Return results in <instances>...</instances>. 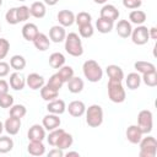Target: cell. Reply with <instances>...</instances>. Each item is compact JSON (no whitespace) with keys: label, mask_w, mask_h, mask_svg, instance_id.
I'll list each match as a JSON object with an SVG mask.
<instances>
[{"label":"cell","mask_w":157,"mask_h":157,"mask_svg":"<svg viewBox=\"0 0 157 157\" xmlns=\"http://www.w3.org/2000/svg\"><path fill=\"white\" fill-rule=\"evenodd\" d=\"M66 83H67L69 92H71V93H74V94L80 93V92L83 90V86H85L82 78H80V77H77V76H72Z\"/></svg>","instance_id":"obj_26"},{"label":"cell","mask_w":157,"mask_h":157,"mask_svg":"<svg viewBox=\"0 0 157 157\" xmlns=\"http://www.w3.org/2000/svg\"><path fill=\"white\" fill-rule=\"evenodd\" d=\"M64 155L67 156V157H70V156H76V157H78V156H80V153L76 152V151H69V152H66V153H64Z\"/></svg>","instance_id":"obj_52"},{"label":"cell","mask_w":157,"mask_h":157,"mask_svg":"<svg viewBox=\"0 0 157 157\" xmlns=\"http://www.w3.org/2000/svg\"><path fill=\"white\" fill-rule=\"evenodd\" d=\"M92 21V16L86 12V11H81L77 15H75V22L77 23V26H83V25H88Z\"/></svg>","instance_id":"obj_39"},{"label":"cell","mask_w":157,"mask_h":157,"mask_svg":"<svg viewBox=\"0 0 157 157\" xmlns=\"http://www.w3.org/2000/svg\"><path fill=\"white\" fill-rule=\"evenodd\" d=\"M139 146H140V152H139L140 157H156L157 140L153 136L147 135L146 137H142L139 142Z\"/></svg>","instance_id":"obj_5"},{"label":"cell","mask_w":157,"mask_h":157,"mask_svg":"<svg viewBox=\"0 0 157 157\" xmlns=\"http://www.w3.org/2000/svg\"><path fill=\"white\" fill-rule=\"evenodd\" d=\"M59 96V91L49 87L48 85H44L42 88H40V97L45 101V102H50L55 98H58Z\"/></svg>","instance_id":"obj_32"},{"label":"cell","mask_w":157,"mask_h":157,"mask_svg":"<svg viewBox=\"0 0 157 157\" xmlns=\"http://www.w3.org/2000/svg\"><path fill=\"white\" fill-rule=\"evenodd\" d=\"M10 67L13 69L15 71H21L26 67V59L20 55V54H16V55H12L11 59H10Z\"/></svg>","instance_id":"obj_33"},{"label":"cell","mask_w":157,"mask_h":157,"mask_svg":"<svg viewBox=\"0 0 157 157\" xmlns=\"http://www.w3.org/2000/svg\"><path fill=\"white\" fill-rule=\"evenodd\" d=\"M61 124V120L59 118L58 114H53V113H48L47 115L43 117V120H42V125L45 130L48 131H52L56 128H59Z\"/></svg>","instance_id":"obj_9"},{"label":"cell","mask_w":157,"mask_h":157,"mask_svg":"<svg viewBox=\"0 0 157 157\" xmlns=\"http://www.w3.org/2000/svg\"><path fill=\"white\" fill-rule=\"evenodd\" d=\"M146 18H147V16H146V13L142 11V10H132L130 13H129V22L130 23H134V25H136V26H140V25H142L145 21H146Z\"/></svg>","instance_id":"obj_29"},{"label":"cell","mask_w":157,"mask_h":157,"mask_svg":"<svg viewBox=\"0 0 157 157\" xmlns=\"http://www.w3.org/2000/svg\"><path fill=\"white\" fill-rule=\"evenodd\" d=\"M43 2L45 5H48V6H54V5H56L59 2V0H43Z\"/></svg>","instance_id":"obj_51"},{"label":"cell","mask_w":157,"mask_h":157,"mask_svg":"<svg viewBox=\"0 0 157 157\" xmlns=\"http://www.w3.org/2000/svg\"><path fill=\"white\" fill-rule=\"evenodd\" d=\"M59 76H60V78L64 81V83L65 82H67L72 76H74V69L71 67V66H69V65H63L60 69H59V71L56 72Z\"/></svg>","instance_id":"obj_37"},{"label":"cell","mask_w":157,"mask_h":157,"mask_svg":"<svg viewBox=\"0 0 157 157\" xmlns=\"http://www.w3.org/2000/svg\"><path fill=\"white\" fill-rule=\"evenodd\" d=\"M10 50V42L6 38H0V60L5 59Z\"/></svg>","instance_id":"obj_44"},{"label":"cell","mask_w":157,"mask_h":157,"mask_svg":"<svg viewBox=\"0 0 157 157\" xmlns=\"http://www.w3.org/2000/svg\"><path fill=\"white\" fill-rule=\"evenodd\" d=\"M141 81H144V83L148 87H156L157 86V71H151V72L142 74Z\"/></svg>","instance_id":"obj_34"},{"label":"cell","mask_w":157,"mask_h":157,"mask_svg":"<svg viewBox=\"0 0 157 157\" xmlns=\"http://www.w3.org/2000/svg\"><path fill=\"white\" fill-rule=\"evenodd\" d=\"M5 20L9 25H17L20 23L18 22V18H17V7H11L10 10L6 11L5 13Z\"/></svg>","instance_id":"obj_43"},{"label":"cell","mask_w":157,"mask_h":157,"mask_svg":"<svg viewBox=\"0 0 157 157\" xmlns=\"http://www.w3.org/2000/svg\"><path fill=\"white\" fill-rule=\"evenodd\" d=\"M21 119L20 118H15V117H9L5 123H4V130L9 134V135H17L20 129H21Z\"/></svg>","instance_id":"obj_10"},{"label":"cell","mask_w":157,"mask_h":157,"mask_svg":"<svg viewBox=\"0 0 157 157\" xmlns=\"http://www.w3.org/2000/svg\"><path fill=\"white\" fill-rule=\"evenodd\" d=\"M9 87H10L9 82L0 78V96H2L5 93H9Z\"/></svg>","instance_id":"obj_48"},{"label":"cell","mask_w":157,"mask_h":157,"mask_svg":"<svg viewBox=\"0 0 157 157\" xmlns=\"http://www.w3.org/2000/svg\"><path fill=\"white\" fill-rule=\"evenodd\" d=\"M64 42H65V50L69 55L77 58V56H81L83 54L82 40H81V37L77 33L70 32L69 34H66Z\"/></svg>","instance_id":"obj_2"},{"label":"cell","mask_w":157,"mask_h":157,"mask_svg":"<svg viewBox=\"0 0 157 157\" xmlns=\"http://www.w3.org/2000/svg\"><path fill=\"white\" fill-rule=\"evenodd\" d=\"M105 72H107L109 80H113V81H123L124 80V71L119 65H115V64L108 65L105 67Z\"/></svg>","instance_id":"obj_18"},{"label":"cell","mask_w":157,"mask_h":157,"mask_svg":"<svg viewBox=\"0 0 157 157\" xmlns=\"http://www.w3.org/2000/svg\"><path fill=\"white\" fill-rule=\"evenodd\" d=\"M9 85L12 90L15 91H22L26 86V77L20 74L18 71L16 72H12L10 75V80H9Z\"/></svg>","instance_id":"obj_14"},{"label":"cell","mask_w":157,"mask_h":157,"mask_svg":"<svg viewBox=\"0 0 157 157\" xmlns=\"http://www.w3.org/2000/svg\"><path fill=\"white\" fill-rule=\"evenodd\" d=\"M141 4H142L141 0H123L124 7H126L129 10H136L141 6Z\"/></svg>","instance_id":"obj_46"},{"label":"cell","mask_w":157,"mask_h":157,"mask_svg":"<svg viewBox=\"0 0 157 157\" xmlns=\"http://www.w3.org/2000/svg\"><path fill=\"white\" fill-rule=\"evenodd\" d=\"M96 4H105L107 2V0H93Z\"/></svg>","instance_id":"obj_53"},{"label":"cell","mask_w":157,"mask_h":157,"mask_svg":"<svg viewBox=\"0 0 157 157\" xmlns=\"http://www.w3.org/2000/svg\"><path fill=\"white\" fill-rule=\"evenodd\" d=\"M26 85L31 90L36 91V90H40L45 85V81H44V77L42 75H39L37 72H32L26 77Z\"/></svg>","instance_id":"obj_11"},{"label":"cell","mask_w":157,"mask_h":157,"mask_svg":"<svg viewBox=\"0 0 157 157\" xmlns=\"http://www.w3.org/2000/svg\"><path fill=\"white\" fill-rule=\"evenodd\" d=\"M148 36H150V39L156 40V39H157V28H156V27L148 28Z\"/></svg>","instance_id":"obj_50"},{"label":"cell","mask_w":157,"mask_h":157,"mask_svg":"<svg viewBox=\"0 0 157 157\" xmlns=\"http://www.w3.org/2000/svg\"><path fill=\"white\" fill-rule=\"evenodd\" d=\"M72 144H74V137H72V135L69 134V132H66V131H64V132L61 134V136L59 137V140H58V142H56V145H55L54 147H58V148H60V150L64 151V150L71 147Z\"/></svg>","instance_id":"obj_27"},{"label":"cell","mask_w":157,"mask_h":157,"mask_svg":"<svg viewBox=\"0 0 157 157\" xmlns=\"http://www.w3.org/2000/svg\"><path fill=\"white\" fill-rule=\"evenodd\" d=\"M137 126L142 131V134L147 135L152 131L153 128V115L148 109H142L137 114Z\"/></svg>","instance_id":"obj_6"},{"label":"cell","mask_w":157,"mask_h":157,"mask_svg":"<svg viewBox=\"0 0 157 157\" xmlns=\"http://www.w3.org/2000/svg\"><path fill=\"white\" fill-rule=\"evenodd\" d=\"M31 16V12H29V7L26 6V5H22V6H18L17 7V18H18V22H26Z\"/></svg>","instance_id":"obj_42"},{"label":"cell","mask_w":157,"mask_h":157,"mask_svg":"<svg viewBox=\"0 0 157 157\" xmlns=\"http://www.w3.org/2000/svg\"><path fill=\"white\" fill-rule=\"evenodd\" d=\"M86 123L91 128H98L103 123V109L99 104H92L86 108Z\"/></svg>","instance_id":"obj_4"},{"label":"cell","mask_w":157,"mask_h":157,"mask_svg":"<svg viewBox=\"0 0 157 157\" xmlns=\"http://www.w3.org/2000/svg\"><path fill=\"white\" fill-rule=\"evenodd\" d=\"M48 156L49 157H63L64 156V151L58 148V147H54L52 151L48 152Z\"/></svg>","instance_id":"obj_49"},{"label":"cell","mask_w":157,"mask_h":157,"mask_svg":"<svg viewBox=\"0 0 157 157\" xmlns=\"http://www.w3.org/2000/svg\"><path fill=\"white\" fill-rule=\"evenodd\" d=\"M65 37H66V31H65V27L60 26V25H56V26H53L50 29H49V39L54 43H61L65 40Z\"/></svg>","instance_id":"obj_17"},{"label":"cell","mask_w":157,"mask_h":157,"mask_svg":"<svg viewBox=\"0 0 157 157\" xmlns=\"http://www.w3.org/2000/svg\"><path fill=\"white\" fill-rule=\"evenodd\" d=\"M13 104V97L10 93H5L2 96H0V108H10Z\"/></svg>","instance_id":"obj_45"},{"label":"cell","mask_w":157,"mask_h":157,"mask_svg":"<svg viewBox=\"0 0 157 157\" xmlns=\"http://www.w3.org/2000/svg\"><path fill=\"white\" fill-rule=\"evenodd\" d=\"M94 33V28L92 26V23L88 25H83V26H78V36L82 38H91Z\"/></svg>","instance_id":"obj_41"},{"label":"cell","mask_w":157,"mask_h":157,"mask_svg":"<svg viewBox=\"0 0 157 157\" xmlns=\"http://www.w3.org/2000/svg\"><path fill=\"white\" fill-rule=\"evenodd\" d=\"M38 33H39V31H38L37 25H34L32 22H28L22 27V37L28 42H33V39L36 38V36Z\"/></svg>","instance_id":"obj_22"},{"label":"cell","mask_w":157,"mask_h":157,"mask_svg":"<svg viewBox=\"0 0 157 157\" xmlns=\"http://www.w3.org/2000/svg\"><path fill=\"white\" fill-rule=\"evenodd\" d=\"M1 5H2V0H0V7H1Z\"/></svg>","instance_id":"obj_55"},{"label":"cell","mask_w":157,"mask_h":157,"mask_svg":"<svg viewBox=\"0 0 157 157\" xmlns=\"http://www.w3.org/2000/svg\"><path fill=\"white\" fill-rule=\"evenodd\" d=\"M69 114L74 118H80L85 114L86 112V105L82 101H72L69 103V105L66 107Z\"/></svg>","instance_id":"obj_15"},{"label":"cell","mask_w":157,"mask_h":157,"mask_svg":"<svg viewBox=\"0 0 157 157\" xmlns=\"http://www.w3.org/2000/svg\"><path fill=\"white\" fill-rule=\"evenodd\" d=\"M125 85L129 90H137L141 85V76L139 72H130L125 77Z\"/></svg>","instance_id":"obj_24"},{"label":"cell","mask_w":157,"mask_h":157,"mask_svg":"<svg viewBox=\"0 0 157 157\" xmlns=\"http://www.w3.org/2000/svg\"><path fill=\"white\" fill-rule=\"evenodd\" d=\"M115 31L118 33L119 37L121 38H129L130 34H131V31H132V27H131V23L128 21V20H119L117 26H115Z\"/></svg>","instance_id":"obj_20"},{"label":"cell","mask_w":157,"mask_h":157,"mask_svg":"<svg viewBox=\"0 0 157 157\" xmlns=\"http://www.w3.org/2000/svg\"><path fill=\"white\" fill-rule=\"evenodd\" d=\"M107 88H108V98L113 103H123L125 101L126 93H125L124 86L121 85V81L109 80Z\"/></svg>","instance_id":"obj_3"},{"label":"cell","mask_w":157,"mask_h":157,"mask_svg":"<svg viewBox=\"0 0 157 157\" xmlns=\"http://www.w3.org/2000/svg\"><path fill=\"white\" fill-rule=\"evenodd\" d=\"M27 114V108L23 104H12L10 107V117L22 119Z\"/></svg>","instance_id":"obj_35"},{"label":"cell","mask_w":157,"mask_h":157,"mask_svg":"<svg viewBox=\"0 0 157 157\" xmlns=\"http://www.w3.org/2000/svg\"><path fill=\"white\" fill-rule=\"evenodd\" d=\"M27 137L29 141H43L45 139V129L43 125L33 124L27 132Z\"/></svg>","instance_id":"obj_12"},{"label":"cell","mask_w":157,"mask_h":157,"mask_svg":"<svg viewBox=\"0 0 157 157\" xmlns=\"http://www.w3.org/2000/svg\"><path fill=\"white\" fill-rule=\"evenodd\" d=\"M29 12H31V16H33L36 18H43L47 13L45 4L43 1H34L29 6Z\"/></svg>","instance_id":"obj_23"},{"label":"cell","mask_w":157,"mask_h":157,"mask_svg":"<svg viewBox=\"0 0 157 157\" xmlns=\"http://www.w3.org/2000/svg\"><path fill=\"white\" fill-rule=\"evenodd\" d=\"M65 130L64 129H61V128H56V129H54V130H52L50 132H49V135L47 136V141H48V144L50 145V146H55L56 145V142H58V140H59V137L61 136V134L64 132Z\"/></svg>","instance_id":"obj_38"},{"label":"cell","mask_w":157,"mask_h":157,"mask_svg":"<svg viewBox=\"0 0 157 157\" xmlns=\"http://www.w3.org/2000/svg\"><path fill=\"white\" fill-rule=\"evenodd\" d=\"M4 131V123H1L0 121V135H1V132Z\"/></svg>","instance_id":"obj_54"},{"label":"cell","mask_w":157,"mask_h":157,"mask_svg":"<svg viewBox=\"0 0 157 157\" xmlns=\"http://www.w3.org/2000/svg\"><path fill=\"white\" fill-rule=\"evenodd\" d=\"M17 1H26V0H17Z\"/></svg>","instance_id":"obj_56"},{"label":"cell","mask_w":157,"mask_h":157,"mask_svg":"<svg viewBox=\"0 0 157 157\" xmlns=\"http://www.w3.org/2000/svg\"><path fill=\"white\" fill-rule=\"evenodd\" d=\"M114 27V22L110 21V20H107V18H103V17H99L97 21H96V28L98 29L99 33H109Z\"/></svg>","instance_id":"obj_28"},{"label":"cell","mask_w":157,"mask_h":157,"mask_svg":"<svg viewBox=\"0 0 157 157\" xmlns=\"http://www.w3.org/2000/svg\"><path fill=\"white\" fill-rule=\"evenodd\" d=\"M130 37H131V40H132L134 44H136V45H144L150 39L148 28L146 26H144V25H140L136 28H132Z\"/></svg>","instance_id":"obj_7"},{"label":"cell","mask_w":157,"mask_h":157,"mask_svg":"<svg viewBox=\"0 0 157 157\" xmlns=\"http://www.w3.org/2000/svg\"><path fill=\"white\" fill-rule=\"evenodd\" d=\"M58 22L63 27H70L75 22V13L70 10H60L56 15Z\"/></svg>","instance_id":"obj_13"},{"label":"cell","mask_w":157,"mask_h":157,"mask_svg":"<svg viewBox=\"0 0 157 157\" xmlns=\"http://www.w3.org/2000/svg\"><path fill=\"white\" fill-rule=\"evenodd\" d=\"M141 1H142V0H141Z\"/></svg>","instance_id":"obj_58"},{"label":"cell","mask_w":157,"mask_h":157,"mask_svg":"<svg viewBox=\"0 0 157 157\" xmlns=\"http://www.w3.org/2000/svg\"><path fill=\"white\" fill-rule=\"evenodd\" d=\"M134 67L135 70L139 72V74H146V72H151V71H156V66L150 63V61H144V60H139L134 64Z\"/></svg>","instance_id":"obj_31"},{"label":"cell","mask_w":157,"mask_h":157,"mask_svg":"<svg viewBox=\"0 0 157 157\" xmlns=\"http://www.w3.org/2000/svg\"><path fill=\"white\" fill-rule=\"evenodd\" d=\"M33 44H34L36 49H38L39 52H45L50 47V39H49V37L47 34L39 32L36 36V38L33 39Z\"/></svg>","instance_id":"obj_21"},{"label":"cell","mask_w":157,"mask_h":157,"mask_svg":"<svg viewBox=\"0 0 157 157\" xmlns=\"http://www.w3.org/2000/svg\"><path fill=\"white\" fill-rule=\"evenodd\" d=\"M142 131L140 130V128L136 125H130L128 126L126 131H125V136L128 139V141L130 144H134V145H137L140 142V140L142 139Z\"/></svg>","instance_id":"obj_16"},{"label":"cell","mask_w":157,"mask_h":157,"mask_svg":"<svg viewBox=\"0 0 157 157\" xmlns=\"http://www.w3.org/2000/svg\"><path fill=\"white\" fill-rule=\"evenodd\" d=\"M13 148V140L9 136H0V153H7Z\"/></svg>","instance_id":"obj_36"},{"label":"cell","mask_w":157,"mask_h":157,"mask_svg":"<svg viewBox=\"0 0 157 157\" xmlns=\"http://www.w3.org/2000/svg\"><path fill=\"white\" fill-rule=\"evenodd\" d=\"M65 56L64 54L59 53V52H55L53 54H50L49 56V65L53 67V69H60L63 65H65Z\"/></svg>","instance_id":"obj_30"},{"label":"cell","mask_w":157,"mask_h":157,"mask_svg":"<svg viewBox=\"0 0 157 157\" xmlns=\"http://www.w3.org/2000/svg\"><path fill=\"white\" fill-rule=\"evenodd\" d=\"M10 74V64L0 60V78L7 76Z\"/></svg>","instance_id":"obj_47"},{"label":"cell","mask_w":157,"mask_h":157,"mask_svg":"<svg viewBox=\"0 0 157 157\" xmlns=\"http://www.w3.org/2000/svg\"><path fill=\"white\" fill-rule=\"evenodd\" d=\"M45 85H48L49 87H52V88H54V90H56V91H60V88H61L63 85H64V81L60 78V76H59L58 74H54V75L50 76V78L48 80V82H47Z\"/></svg>","instance_id":"obj_40"},{"label":"cell","mask_w":157,"mask_h":157,"mask_svg":"<svg viewBox=\"0 0 157 157\" xmlns=\"http://www.w3.org/2000/svg\"><path fill=\"white\" fill-rule=\"evenodd\" d=\"M27 151L32 156H43L45 153V146L43 145V141H29Z\"/></svg>","instance_id":"obj_25"},{"label":"cell","mask_w":157,"mask_h":157,"mask_svg":"<svg viewBox=\"0 0 157 157\" xmlns=\"http://www.w3.org/2000/svg\"><path fill=\"white\" fill-rule=\"evenodd\" d=\"M47 110L48 113H53V114H63L65 110H66V104L63 99H59V98H55L50 102H48L47 104Z\"/></svg>","instance_id":"obj_19"},{"label":"cell","mask_w":157,"mask_h":157,"mask_svg":"<svg viewBox=\"0 0 157 157\" xmlns=\"http://www.w3.org/2000/svg\"><path fill=\"white\" fill-rule=\"evenodd\" d=\"M0 32H1V26H0Z\"/></svg>","instance_id":"obj_57"},{"label":"cell","mask_w":157,"mask_h":157,"mask_svg":"<svg viewBox=\"0 0 157 157\" xmlns=\"http://www.w3.org/2000/svg\"><path fill=\"white\" fill-rule=\"evenodd\" d=\"M119 15H120L119 10L112 4H104L103 7L101 9V12H99V17L110 20L113 22H115L119 18Z\"/></svg>","instance_id":"obj_8"},{"label":"cell","mask_w":157,"mask_h":157,"mask_svg":"<svg viewBox=\"0 0 157 157\" xmlns=\"http://www.w3.org/2000/svg\"><path fill=\"white\" fill-rule=\"evenodd\" d=\"M82 72H83V76L90 82H93V83L101 81L102 77H103V69L93 59H88V60H86L83 63V65H82Z\"/></svg>","instance_id":"obj_1"}]
</instances>
